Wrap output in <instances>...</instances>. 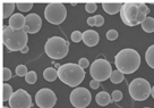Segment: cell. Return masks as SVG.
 I'll return each instance as SVG.
<instances>
[{
    "label": "cell",
    "mask_w": 154,
    "mask_h": 108,
    "mask_svg": "<svg viewBox=\"0 0 154 108\" xmlns=\"http://www.w3.org/2000/svg\"><path fill=\"white\" fill-rule=\"evenodd\" d=\"M42 26V20L38 14H29L26 16V24L24 26V31L27 34H34L40 31Z\"/></svg>",
    "instance_id": "cell-12"
},
{
    "label": "cell",
    "mask_w": 154,
    "mask_h": 108,
    "mask_svg": "<svg viewBox=\"0 0 154 108\" xmlns=\"http://www.w3.org/2000/svg\"><path fill=\"white\" fill-rule=\"evenodd\" d=\"M25 81H26V83L29 84H34L38 81V75H36V73L34 71H31V72H29V73L26 74Z\"/></svg>",
    "instance_id": "cell-24"
},
{
    "label": "cell",
    "mask_w": 154,
    "mask_h": 108,
    "mask_svg": "<svg viewBox=\"0 0 154 108\" xmlns=\"http://www.w3.org/2000/svg\"><path fill=\"white\" fill-rule=\"evenodd\" d=\"M85 9H86L87 13H94L96 9H97V5H96L95 2H87L86 5H85Z\"/></svg>",
    "instance_id": "cell-30"
},
{
    "label": "cell",
    "mask_w": 154,
    "mask_h": 108,
    "mask_svg": "<svg viewBox=\"0 0 154 108\" xmlns=\"http://www.w3.org/2000/svg\"><path fill=\"white\" fill-rule=\"evenodd\" d=\"M29 47H27V46H26V47H25L24 49L22 50V51H20V52H22V54H27V52H29Z\"/></svg>",
    "instance_id": "cell-36"
},
{
    "label": "cell",
    "mask_w": 154,
    "mask_h": 108,
    "mask_svg": "<svg viewBox=\"0 0 154 108\" xmlns=\"http://www.w3.org/2000/svg\"><path fill=\"white\" fill-rule=\"evenodd\" d=\"M16 7L18 8L20 11H29L33 8V2H27V1H18L16 2Z\"/></svg>",
    "instance_id": "cell-23"
},
{
    "label": "cell",
    "mask_w": 154,
    "mask_h": 108,
    "mask_svg": "<svg viewBox=\"0 0 154 108\" xmlns=\"http://www.w3.org/2000/svg\"><path fill=\"white\" fill-rule=\"evenodd\" d=\"M16 7V4L14 2H2V17L8 18L11 17V15L14 13V9Z\"/></svg>",
    "instance_id": "cell-17"
},
{
    "label": "cell",
    "mask_w": 154,
    "mask_h": 108,
    "mask_svg": "<svg viewBox=\"0 0 154 108\" xmlns=\"http://www.w3.org/2000/svg\"><path fill=\"white\" fill-rule=\"evenodd\" d=\"M69 50V42L60 37H52L48 39L44 46V51L50 58L63 59L66 57Z\"/></svg>",
    "instance_id": "cell-4"
},
{
    "label": "cell",
    "mask_w": 154,
    "mask_h": 108,
    "mask_svg": "<svg viewBox=\"0 0 154 108\" xmlns=\"http://www.w3.org/2000/svg\"><path fill=\"white\" fill-rule=\"evenodd\" d=\"M151 96H152L154 99V87H152V89H151Z\"/></svg>",
    "instance_id": "cell-37"
},
{
    "label": "cell",
    "mask_w": 154,
    "mask_h": 108,
    "mask_svg": "<svg viewBox=\"0 0 154 108\" xmlns=\"http://www.w3.org/2000/svg\"><path fill=\"white\" fill-rule=\"evenodd\" d=\"M138 11L142 13V14H145L147 16V14L149 13V9L147 8V6L143 4V2H138Z\"/></svg>",
    "instance_id": "cell-31"
},
{
    "label": "cell",
    "mask_w": 154,
    "mask_h": 108,
    "mask_svg": "<svg viewBox=\"0 0 154 108\" xmlns=\"http://www.w3.org/2000/svg\"><path fill=\"white\" fill-rule=\"evenodd\" d=\"M111 73H112L111 64L104 58L94 60L90 67V74H91L92 79L96 80L99 82L110 79Z\"/></svg>",
    "instance_id": "cell-7"
},
{
    "label": "cell",
    "mask_w": 154,
    "mask_h": 108,
    "mask_svg": "<svg viewBox=\"0 0 154 108\" xmlns=\"http://www.w3.org/2000/svg\"><path fill=\"white\" fill-rule=\"evenodd\" d=\"M115 65L118 71L124 74L136 72L140 65V56L135 49L126 48L120 50L115 57Z\"/></svg>",
    "instance_id": "cell-1"
},
{
    "label": "cell",
    "mask_w": 154,
    "mask_h": 108,
    "mask_svg": "<svg viewBox=\"0 0 154 108\" xmlns=\"http://www.w3.org/2000/svg\"><path fill=\"white\" fill-rule=\"evenodd\" d=\"M90 85H91V88L93 89V90H96V89L100 88V82L96 81V80H92L91 82H90Z\"/></svg>",
    "instance_id": "cell-34"
},
{
    "label": "cell",
    "mask_w": 154,
    "mask_h": 108,
    "mask_svg": "<svg viewBox=\"0 0 154 108\" xmlns=\"http://www.w3.org/2000/svg\"><path fill=\"white\" fill-rule=\"evenodd\" d=\"M145 59H146V63L149 67L154 69V44L147 48L146 54H145Z\"/></svg>",
    "instance_id": "cell-20"
},
{
    "label": "cell",
    "mask_w": 154,
    "mask_h": 108,
    "mask_svg": "<svg viewBox=\"0 0 154 108\" xmlns=\"http://www.w3.org/2000/svg\"><path fill=\"white\" fill-rule=\"evenodd\" d=\"M122 92L121 91H119V90H115L113 92H112V94H111V98H112V100L113 101H116V103H119L121 99H122Z\"/></svg>",
    "instance_id": "cell-27"
},
{
    "label": "cell",
    "mask_w": 154,
    "mask_h": 108,
    "mask_svg": "<svg viewBox=\"0 0 154 108\" xmlns=\"http://www.w3.org/2000/svg\"><path fill=\"white\" fill-rule=\"evenodd\" d=\"M57 103V97L51 89L43 88L35 94V103L40 108H53Z\"/></svg>",
    "instance_id": "cell-10"
},
{
    "label": "cell",
    "mask_w": 154,
    "mask_h": 108,
    "mask_svg": "<svg viewBox=\"0 0 154 108\" xmlns=\"http://www.w3.org/2000/svg\"><path fill=\"white\" fill-rule=\"evenodd\" d=\"M143 31H145L146 33H152L154 32V18L153 17H146L145 21L140 24Z\"/></svg>",
    "instance_id": "cell-19"
},
{
    "label": "cell",
    "mask_w": 154,
    "mask_h": 108,
    "mask_svg": "<svg viewBox=\"0 0 154 108\" xmlns=\"http://www.w3.org/2000/svg\"><path fill=\"white\" fill-rule=\"evenodd\" d=\"M87 24L90 26H95V17H88L87 18Z\"/></svg>",
    "instance_id": "cell-35"
},
{
    "label": "cell",
    "mask_w": 154,
    "mask_h": 108,
    "mask_svg": "<svg viewBox=\"0 0 154 108\" xmlns=\"http://www.w3.org/2000/svg\"><path fill=\"white\" fill-rule=\"evenodd\" d=\"M2 41L10 51H22L27 46L29 35L24 30H13L9 25L2 29Z\"/></svg>",
    "instance_id": "cell-2"
},
{
    "label": "cell",
    "mask_w": 154,
    "mask_h": 108,
    "mask_svg": "<svg viewBox=\"0 0 154 108\" xmlns=\"http://www.w3.org/2000/svg\"><path fill=\"white\" fill-rule=\"evenodd\" d=\"M44 17L49 23L54 25L61 24L67 17V9L61 2H52L47 5L44 9Z\"/></svg>",
    "instance_id": "cell-6"
},
{
    "label": "cell",
    "mask_w": 154,
    "mask_h": 108,
    "mask_svg": "<svg viewBox=\"0 0 154 108\" xmlns=\"http://www.w3.org/2000/svg\"><path fill=\"white\" fill-rule=\"evenodd\" d=\"M121 7H122V4H120V2H102V8L109 15H115L117 13H120Z\"/></svg>",
    "instance_id": "cell-15"
},
{
    "label": "cell",
    "mask_w": 154,
    "mask_h": 108,
    "mask_svg": "<svg viewBox=\"0 0 154 108\" xmlns=\"http://www.w3.org/2000/svg\"><path fill=\"white\" fill-rule=\"evenodd\" d=\"M27 73H29V72H27V67H26L25 65H18V66L16 67V74H17L18 76H26Z\"/></svg>",
    "instance_id": "cell-25"
},
{
    "label": "cell",
    "mask_w": 154,
    "mask_h": 108,
    "mask_svg": "<svg viewBox=\"0 0 154 108\" xmlns=\"http://www.w3.org/2000/svg\"><path fill=\"white\" fill-rule=\"evenodd\" d=\"M70 38H72V42H81L83 40V33H81L79 31H74L70 35Z\"/></svg>",
    "instance_id": "cell-26"
},
{
    "label": "cell",
    "mask_w": 154,
    "mask_h": 108,
    "mask_svg": "<svg viewBox=\"0 0 154 108\" xmlns=\"http://www.w3.org/2000/svg\"><path fill=\"white\" fill-rule=\"evenodd\" d=\"M70 103L75 108H86L91 103V92L86 88H76L70 94Z\"/></svg>",
    "instance_id": "cell-9"
},
{
    "label": "cell",
    "mask_w": 154,
    "mask_h": 108,
    "mask_svg": "<svg viewBox=\"0 0 154 108\" xmlns=\"http://www.w3.org/2000/svg\"><path fill=\"white\" fill-rule=\"evenodd\" d=\"M95 17V26L96 27H100L102 25L104 24V17L102 15H96L94 16Z\"/></svg>",
    "instance_id": "cell-32"
},
{
    "label": "cell",
    "mask_w": 154,
    "mask_h": 108,
    "mask_svg": "<svg viewBox=\"0 0 154 108\" xmlns=\"http://www.w3.org/2000/svg\"><path fill=\"white\" fill-rule=\"evenodd\" d=\"M58 78L63 83L75 88L85 79V72L78 64L68 63L58 68Z\"/></svg>",
    "instance_id": "cell-3"
},
{
    "label": "cell",
    "mask_w": 154,
    "mask_h": 108,
    "mask_svg": "<svg viewBox=\"0 0 154 108\" xmlns=\"http://www.w3.org/2000/svg\"><path fill=\"white\" fill-rule=\"evenodd\" d=\"M13 94H14V91H13L11 85H9L8 83H4V85H2V100L9 101V99L11 98Z\"/></svg>",
    "instance_id": "cell-21"
},
{
    "label": "cell",
    "mask_w": 154,
    "mask_h": 108,
    "mask_svg": "<svg viewBox=\"0 0 154 108\" xmlns=\"http://www.w3.org/2000/svg\"><path fill=\"white\" fill-rule=\"evenodd\" d=\"M124 78H125V76H124V73H121L120 71L116 69V71H112V73H111L110 81L115 84H119L124 81Z\"/></svg>",
    "instance_id": "cell-22"
},
{
    "label": "cell",
    "mask_w": 154,
    "mask_h": 108,
    "mask_svg": "<svg viewBox=\"0 0 154 108\" xmlns=\"http://www.w3.org/2000/svg\"><path fill=\"white\" fill-rule=\"evenodd\" d=\"M138 2H125L120 10V17L127 26H136L138 23Z\"/></svg>",
    "instance_id": "cell-8"
},
{
    "label": "cell",
    "mask_w": 154,
    "mask_h": 108,
    "mask_svg": "<svg viewBox=\"0 0 154 108\" xmlns=\"http://www.w3.org/2000/svg\"><path fill=\"white\" fill-rule=\"evenodd\" d=\"M32 98L31 94H27L23 89H18L9 99L10 108H31L32 107Z\"/></svg>",
    "instance_id": "cell-11"
},
{
    "label": "cell",
    "mask_w": 154,
    "mask_h": 108,
    "mask_svg": "<svg viewBox=\"0 0 154 108\" xmlns=\"http://www.w3.org/2000/svg\"><path fill=\"white\" fill-rule=\"evenodd\" d=\"M43 78L45 79V81H48V82H53V81H56V79L58 78V71L54 69L53 67H48V68L44 69Z\"/></svg>",
    "instance_id": "cell-18"
},
{
    "label": "cell",
    "mask_w": 154,
    "mask_h": 108,
    "mask_svg": "<svg viewBox=\"0 0 154 108\" xmlns=\"http://www.w3.org/2000/svg\"><path fill=\"white\" fill-rule=\"evenodd\" d=\"M26 24V16L22 14H14L9 18V26L13 30H23Z\"/></svg>",
    "instance_id": "cell-14"
},
{
    "label": "cell",
    "mask_w": 154,
    "mask_h": 108,
    "mask_svg": "<svg viewBox=\"0 0 154 108\" xmlns=\"http://www.w3.org/2000/svg\"><path fill=\"white\" fill-rule=\"evenodd\" d=\"M2 108H10V107H7V106H4Z\"/></svg>",
    "instance_id": "cell-38"
},
{
    "label": "cell",
    "mask_w": 154,
    "mask_h": 108,
    "mask_svg": "<svg viewBox=\"0 0 154 108\" xmlns=\"http://www.w3.org/2000/svg\"><path fill=\"white\" fill-rule=\"evenodd\" d=\"M78 65H79L83 69H85L90 66V62H88V59L87 58H81L79 60H78Z\"/></svg>",
    "instance_id": "cell-33"
},
{
    "label": "cell",
    "mask_w": 154,
    "mask_h": 108,
    "mask_svg": "<svg viewBox=\"0 0 154 108\" xmlns=\"http://www.w3.org/2000/svg\"><path fill=\"white\" fill-rule=\"evenodd\" d=\"M144 108H149V107H144Z\"/></svg>",
    "instance_id": "cell-39"
},
{
    "label": "cell",
    "mask_w": 154,
    "mask_h": 108,
    "mask_svg": "<svg viewBox=\"0 0 154 108\" xmlns=\"http://www.w3.org/2000/svg\"><path fill=\"white\" fill-rule=\"evenodd\" d=\"M129 94L130 97L136 101H144L151 94V84L147 80L137 78L134 79L129 84Z\"/></svg>",
    "instance_id": "cell-5"
},
{
    "label": "cell",
    "mask_w": 154,
    "mask_h": 108,
    "mask_svg": "<svg viewBox=\"0 0 154 108\" xmlns=\"http://www.w3.org/2000/svg\"><path fill=\"white\" fill-rule=\"evenodd\" d=\"M118 32L116 31V30H109L108 32H106V39L110 40V41H115L117 38H118Z\"/></svg>",
    "instance_id": "cell-28"
},
{
    "label": "cell",
    "mask_w": 154,
    "mask_h": 108,
    "mask_svg": "<svg viewBox=\"0 0 154 108\" xmlns=\"http://www.w3.org/2000/svg\"><path fill=\"white\" fill-rule=\"evenodd\" d=\"M10 79H11V71L7 67H4V69H2V80L6 82V81H9Z\"/></svg>",
    "instance_id": "cell-29"
},
{
    "label": "cell",
    "mask_w": 154,
    "mask_h": 108,
    "mask_svg": "<svg viewBox=\"0 0 154 108\" xmlns=\"http://www.w3.org/2000/svg\"><path fill=\"white\" fill-rule=\"evenodd\" d=\"M99 41H100V35L94 30H86L83 33V42L87 47H94L99 43Z\"/></svg>",
    "instance_id": "cell-13"
},
{
    "label": "cell",
    "mask_w": 154,
    "mask_h": 108,
    "mask_svg": "<svg viewBox=\"0 0 154 108\" xmlns=\"http://www.w3.org/2000/svg\"><path fill=\"white\" fill-rule=\"evenodd\" d=\"M95 100H96V103L100 105V106H106V105H109L110 103L113 101L110 94H108V92H106V91H101L100 94H96Z\"/></svg>",
    "instance_id": "cell-16"
}]
</instances>
